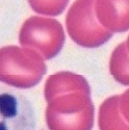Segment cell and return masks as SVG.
I'll return each mask as SVG.
<instances>
[{
    "instance_id": "cell-6",
    "label": "cell",
    "mask_w": 129,
    "mask_h": 130,
    "mask_svg": "<svg viewBox=\"0 0 129 130\" xmlns=\"http://www.w3.org/2000/svg\"><path fill=\"white\" fill-rule=\"evenodd\" d=\"M95 14L99 23L107 30H129V0H96Z\"/></svg>"
},
{
    "instance_id": "cell-12",
    "label": "cell",
    "mask_w": 129,
    "mask_h": 130,
    "mask_svg": "<svg viewBox=\"0 0 129 130\" xmlns=\"http://www.w3.org/2000/svg\"><path fill=\"white\" fill-rule=\"evenodd\" d=\"M126 47H127V50H128V52H129V36H128V38H127V41H126Z\"/></svg>"
},
{
    "instance_id": "cell-4",
    "label": "cell",
    "mask_w": 129,
    "mask_h": 130,
    "mask_svg": "<svg viewBox=\"0 0 129 130\" xmlns=\"http://www.w3.org/2000/svg\"><path fill=\"white\" fill-rule=\"evenodd\" d=\"M64 40V30L57 20L40 16L28 18L19 32L20 44L36 50L45 60L58 55L63 47Z\"/></svg>"
},
{
    "instance_id": "cell-10",
    "label": "cell",
    "mask_w": 129,
    "mask_h": 130,
    "mask_svg": "<svg viewBox=\"0 0 129 130\" xmlns=\"http://www.w3.org/2000/svg\"><path fill=\"white\" fill-rule=\"evenodd\" d=\"M30 7L37 14L58 16L63 13L70 0H27Z\"/></svg>"
},
{
    "instance_id": "cell-7",
    "label": "cell",
    "mask_w": 129,
    "mask_h": 130,
    "mask_svg": "<svg viewBox=\"0 0 129 130\" xmlns=\"http://www.w3.org/2000/svg\"><path fill=\"white\" fill-rule=\"evenodd\" d=\"M69 92H82L89 95L92 93L88 80L82 75L73 72L61 71L47 78L44 86V96L47 102L58 95Z\"/></svg>"
},
{
    "instance_id": "cell-5",
    "label": "cell",
    "mask_w": 129,
    "mask_h": 130,
    "mask_svg": "<svg viewBox=\"0 0 129 130\" xmlns=\"http://www.w3.org/2000/svg\"><path fill=\"white\" fill-rule=\"evenodd\" d=\"M34 108L26 97L0 86V130H35Z\"/></svg>"
},
{
    "instance_id": "cell-8",
    "label": "cell",
    "mask_w": 129,
    "mask_h": 130,
    "mask_svg": "<svg viewBox=\"0 0 129 130\" xmlns=\"http://www.w3.org/2000/svg\"><path fill=\"white\" fill-rule=\"evenodd\" d=\"M98 126L100 130H129V124L120 110V96L105 99L99 108Z\"/></svg>"
},
{
    "instance_id": "cell-11",
    "label": "cell",
    "mask_w": 129,
    "mask_h": 130,
    "mask_svg": "<svg viewBox=\"0 0 129 130\" xmlns=\"http://www.w3.org/2000/svg\"><path fill=\"white\" fill-rule=\"evenodd\" d=\"M120 110L129 124V89L120 96Z\"/></svg>"
},
{
    "instance_id": "cell-2",
    "label": "cell",
    "mask_w": 129,
    "mask_h": 130,
    "mask_svg": "<svg viewBox=\"0 0 129 130\" xmlns=\"http://www.w3.org/2000/svg\"><path fill=\"white\" fill-rule=\"evenodd\" d=\"M94 113L91 95L69 92L48 102L45 118L49 130H92Z\"/></svg>"
},
{
    "instance_id": "cell-3",
    "label": "cell",
    "mask_w": 129,
    "mask_h": 130,
    "mask_svg": "<svg viewBox=\"0 0 129 130\" xmlns=\"http://www.w3.org/2000/svg\"><path fill=\"white\" fill-rule=\"evenodd\" d=\"M96 0H76L69 8L66 26L69 37L84 48H98L108 42L114 34L105 29L95 14Z\"/></svg>"
},
{
    "instance_id": "cell-1",
    "label": "cell",
    "mask_w": 129,
    "mask_h": 130,
    "mask_svg": "<svg viewBox=\"0 0 129 130\" xmlns=\"http://www.w3.org/2000/svg\"><path fill=\"white\" fill-rule=\"evenodd\" d=\"M34 49L15 45L0 48V82L16 89H31L42 80L47 67Z\"/></svg>"
},
{
    "instance_id": "cell-9",
    "label": "cell",
    "mask_w": 129,
    "mask_h": 130,
    "mask_svg": "<svg viewBox=\"0 0 129 130\" xmlns=\"http://www.w3.org/2000/svg\"><path fill=\"white\" fill-rule=\"evenodd\" d=\"M109 71L119 83L129 85V52L125 42L118 45L110 55Z\"/></svg>"
}]
</instances>
